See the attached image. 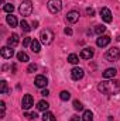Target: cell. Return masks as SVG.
<instances>
[{"instance_id":"cell-23","label":"cell","mask_w":120,"mask_h":121,"mask_svg":"<svg viewBox=\"0 0 120 121\" xmlns=\"http://www.w3.org/2000/svg\"><path fill=\"white\" fill-rule=\"evenodd\" d=\"M82 121H93V114L90 110H86L82 116Z\"/></svg>"},{"instance_id":"cell-16","label":"cell","mask_w":120,"mask_h":121,"mask_svg":"<svg viewBox=\"0 0 120 121\" xmlns=\"http://www.w3.org/2000/svg\"><path fill=\"white\" fill-rule=\"evenodd\" d=\"M30 47H31V51H32L34 54H38V52L41 51V44H40V41H38V39H35V38L31 41Z\"/></svg>"},{"instance_id":"cell-14","label":"cell","mask_w":120,"mask_h":121,"mask_svg":"<svg viewBox=\"0 0 120 121\" xmlns=\"http://www.w3.org/2000/svg\"><path fill=\"white\" fill-rule=\"evenodd\" d=\"M93 54H95L93 48L86 47V48H83V49L81 51V58H82V59H90V58L93 56Z\"/></svg>"},{"instance_id":"cell-21","label":"cell","mask_w":120,"mask_h":121,"mask_svg":"<svg viewBox=\"0 0 120 121\" xmlns=\"http://www.w3.org/2000/svg\"><path fill=\"white\" fill-rule=\"evenodd\" d=\"M68 62L72 63V65H76V63H79V56L76 54H69L68 55Z\"/></svg>"},{"instance_id":"cell-20","label":"cell","mask_w":120,"mask_h":121,"mask_svg":"<svg viewBox=\"0 0 120 121\" xmlns=\"http://www.w3.org/2000/svg\"><path fill=\"white\" fill-rule=\"evenodd\" d=\"M17 59L20 60V62H28L30 58H28V55H27L24 51H20V52L17 54Z\"/></svg>"},{"instance_id":"cell-6","label":"cell","mask_w":120,"mask_h":121,"mask_svg":"<svg viewBox=\"0 0 120 121\" xmlns=\"http://www.w3.org/2000/svg\"><path fill=\"white\" fill-rule=\"evenodd\" d=\"M34 106V99L31 94H24L23 99H21V108L24 111H28L31 107Z\"/></svg>"},{"instance_id":"cell-4","label":"cell","mask_w":120,"mask_h":121,"mask_svg":"<svg viewBox=\"0 0 120 121\" xmlns=\"http://www.w3.org/2000/svg\"><path fill=\"white\" fill-rule=\"evenodd\" d=\"M40 38H41V42L44 45H50L54 41V32H52V30H50V28H45L44 31H41Z\"/></svg>"},{"instance_id":"cell-36","label":"cell","mask_w":120,"mask_h":121,"mask_svg":"<svg viewBox=\"0 0 120 121\" xmlns=\"http://www.w3.org/2000/svg\"><path fill=\"white\" fill-rule=\"evenodd\" d=\"M71 121H82V118H79V117L75 114V116H72V117H71Z\"/></svg>"},{"instance_id":"cell-33","label":"cell","mask_w":120,"mask_h":121,"mask_svg":"<svg viewBox=\"0 0 120 121\" xmlns=\"http://www.w3.org/2000/svg\"><path fill=\"white\" fill-rule=\"evenodd\" d=\"M86 13H88V16H90V17L95 16V10H93L92 7H88V9H86Z\"/></svg>"},{"instance_id":"cell-13","label":"cell","mask_w":120,"mask_h":121,"mask_svg":"<svg viewBox=\"0 0 120 121\" xmlns=\"http://www.w3.org/2000/svg\"><path fill=\"white\" fill-rule=\"evenodd\" d=\"M18 42H20V37H18L17 34H11V35L9 37V39H7V47L14 48V47L18 45Z\"/></svg>"},{"instance_id":"cell-22","label":"cell","mask_w":120,"mask_h":121,"mask_svg":"<svg viewBox=\"0 0 120 121\" xmlns=\"http://www.w3.org/2000/svg\"><path fill=\"white\" fill-rule=\"evenodd\" d=\"M105 31H106V27H105L103 24H97V26H95V34H97V35H103Z\"/></svg>"},{"instance_id":"cell-35","label":"cell","mask_w":120,"mask_h":121,"mask_svg":"<svg viewBox=\"0 0 120 121\" xmlns=\"http://www.w3.org/2000/svg\"><path fill=\"white\" fill-rule=\"evenodd\" d=\"M41 94L47 97V96H50V90H48V89H42V91H41Z\"/></svg>"},{"instance_id":"cell-1","label":"cell","mask_w":120,"mask_h":121,"mask_svg":"<svg viewBox=\"0 0 120 121\" xmlns=\"http://www.w3.org/2000/svg\"><path fill=\"white\" fill-rule=\"evenodd\" d=\"M97 90L106 96H115V94L120 93V80H116V79L102 80L97 85Z\"/></svg>"},{"instance_id":"cell-28","label":"cell","mask_w":120,"mask_h":121,"mask_svg":"<svg viewBox=\"0 0 120 121\" xmlns=\"http://www.w3.org/2000/svg\"><path fill=\"white\" fill-rule=\"evenodd\" d=\"M74 108H75L76 111H81V110H83V106H82V103H81L79 100H75V101H74Z\"/></svg>"},{"instance_id":"cell-10","label":"cell","mask_w":120,"mask_h":121,"mask_svg":"<svg viewBox=\"0 0 120 121\" xmlns=\"http://www.w3.org/2000/svg\"><path fill=\"white\" fill-rule=\"evenodd\" d=\"M78 20H79V11H76V10L68 11V14H66V21H68L69 24H75Z\"/></svg>"},{"instance_id":"cell-38","label":"cell","mask_w":120,"mask_h":121,"mask_svg":"<svg viewBox=\"0 0 120 121\" xmlns=\"http://www.w3.org/2000/svg\"><path fill=\"white\" fill-rule=\"evenodd\" d=\"M107 121H115V120H113V117H112V116H109V117H107Z\"/></svg>"},{"instance_id":"cell-9","label":"cell","mask_w":120,"mask_h":121,"mask_svg":"<svg viewBox=\"0 0 120 121\" xmlns=\"http://www.w3.org/2000/svg\"><path fill=\"white\" fill-rule=\"evenodd\" d=\"M110 44V37L109 35H99V38L96 39V45L99 47V48H105V47H107Z\"/></svg>"},{"instance_id":"cell-30","label":"cell","mask_w":120,"mask_h":121,"mask_svg":"<svg viewBox=\"0 0 120 121\" xmlns=\"http://www.w3.org/2000/svg\"><path fill=\"white\" fill-rule=\"evenodd\" d=\"M35 70H37V65H35V63H30L28 68H27V72H28V73H32V72H35Z\"/></svg>"},{"instance_id":"cell-25","label":"cell","mask_w":120,"mask_h":121,"mask_svg":"<svg viewBox=\"0 0 120 121\" xmlns=\"http://www.w3.org/2000/svg\"><path fill=\"white\" fill-rule=\"evenodd\" d=\"M20 28L24 31V32H28V31L31 30V27L28 26V23H27L26 20H21V21H20Z\"/></svg>"},{"instance_id":"cell-11","label":"cell","mask_w":120,"mask_h":121,"mask_svg":"<svg viewBox=\"0 0 120 121\" xmlns=\"http://www.w3.org/2000/svg\"><path fill=\"white\" fill-rule=\"evenodd\" d=\"M83 75H85V72H83V69L82 68H74L72 70H71V78L74 79V80H81L82 78H83Z\"/></svg>"},{"instance_id":"cell-2","label":"cell","mask_w":120,"mask_h":121,"mask_svg":"<svg viewBox=\"0 0 120 121\" xmlns=\"http://www.w3.org/2000/svg\"><path fill=\"white\" fill-rule=\"evenodd\" d=\"M18 11L23 17H27V16H31L32 13V1L31 0H24L21 1L20 7H18Z\"/></svg>"},{"instance_id":"cell-37","label":"cell","mask_w":120,"mask_h":121,"mask_svg":"<svg viewBox=\"0 0 120 121\" xmlns=\"http://www.w3.org/2000/svg\"><path fill=\"white\" fill-rule=\"evenodd\" d=\"M37 26H38V21H34L32 23V28H37Z\"/></svg>"},{"instance_id":"cell-31","label":"cell","mask_w":120,"mask_h":121,"mask_svg":"<svg viewBox=\"0 0 120 121\" xmlns=\"http://www.w3.org/2000/svg\"><path fill=\"white\" fill-rule=\"evenodd\" d=\"M31 41H32V38H30V37L24 38V39H23V47H28V45H31Z\"/></svg>"},{"instance_id":"cell-27","label":"cell","mask_w":120,"mask_h":121,"mask_svg":"<svg viewBox=\"0 0 120 121\" xmlns=\"http://www.w3.org/2000/svg\"><path fill=\"white\" fill-rule=\"evenodd\" d=\"M9 91V89H7V82L6 80H1L0 82V93L1 94H6Z\"/></svg>"},{"instance_id":"cell-17","label":"cell","mask_w":120,"mask_h":121,"mask_svg":"<svg viewBox=\"0 0 120 121\" xmlns=\"http://www.w3.org/2000/svg\"><path fill=\"white\" fill-rule=\"evenodd\" d=\"M6 21H7V24H9L11 28H13V27H17V24H18L16 16H13V14H9V16L6 17Z\"/></svg>"},{"instance_id":"cell-34","label":"cell","mask_w":120,"mask_h":121,"mask_svg":"<svg viewBox=\"0 0 120 121\" xmlns=\"http://www.w3.org/2000/svg\"><path fill=\"white\" fill-rule=\"evenodd\" d=\"M64 32H65L66 35H72V34H74V31H72V28H71V27H66V28L64 30Z\"/></svg>"},{"instance_id":"cell-5","label":"cell","mask_w":120,"mask_h":121,"mask_svg":"<svg viewBox=\"0 0 120 121\" xmlns=\"http://www.w3.org/2000/svg\"><path fill=\"white\" fill-rule=\"evenodd\" d=\"M47 7H48L50 13L57 14V13H60L62 10V0H48Z\"/></svg>"},{"instance_id":"cell-7","label":"cell","mask_w":120,"mask_h":121,"mask_svg":"<svg viewBox=\"0 0 120 121\" xmlns=\"http://www.w3.org/2000/svg\"><path fill=\"white\" fill-rule=\"evenodd\" d=\"M34 85H35L37 87H40V89H45L47 85H48V79H47L44 75H38V76H35V79H34Z\"/></svg>"},{"instance_id":"cell-18","label":"cell","mask_w":120,"mask_h":121,"mask_svg":"<svg viewBox=\"0 0 120 121\" xmlns=\"http://www.w3.org/2000/svg\"><path fill=\"white\" fill-rule=\"evenodd\" d=\"M48 108H50V104L45 100H41V101L37 103V110L38 111H48Z\"/></svg>"},{"instance_id":"cell-3","label":"cell","mask_w":120,"mask_h":121,"mask_svg":"<svg viewBox=\"0 0 120 121\" xmlns=\"http://www.w3.org/2000/svg\"><path fill=\"white\" fill-rule=\"evenodd\" d=\"M120 58V49L117 47H113L110 49H107V52L105 54V59L107 62H116Z\"/></svg>"},{"instance_id":"cell-32","label":"cell","mask_w":120,"mask_h":121,"mask_svg":"<svg viewBox=\"0 0 120 121\" xmlns=\"http://www.w3.org/2000/svg\"><path fill=\"white\" fill-rule=\"evenodd\" d=\"M0 107H1V117H4V114H6V103L0 101Z\"/></svg>"},{"instance_id":"cell-29","label":"cell","mask_w":120,"mask_h":121,"mask_svg":"<svg viewBox=\"0 0 120 121\" xmlns=\"http://www.w3.org/2000/svg\"><path fill=\"white\" fill-rule=\"evenodd\" d=\"M28 120H35L37 118V113H28V111H26V114H24Z\"/></svg>"},{"instance_id":"cell-8","label":"cell","mask_w":120,"mask_h":121,"mask_svg":"<svg viewBox=\"0 0 120 121\" xmlns=\"http://www.w3.org/2000/svg\"><path fill=\"white\" fill-rule=\"evenodd\" d=\"M100 17L105 23H112L113 21V16H112V11L107 9V7H103L100 9Z\"/></svg>"},{"instance_id":"cell-15","label":"cell","mask_w":120,"mask_h":121,"mask_svg":"<svg viewBox=\"0 0 120 121\" xmlns=\"http://www.w3.org/2000/svg\"><path fill=\"white\" fill-rule=\"evenodd\" d=\"M116 73H117V70H116L115 68H107V69L103 72V79H113V78L116 76Z\"/></svg>"},{"instance_id":"cell-24","label":"cell","mask_w":120,"mask_h":121,"mask_svg":"<svg viewBox=\"0 0 120 121\" xmlns=\"http://www.w3.org/2000/svg\"><path fill=\"white\" fill-rule=\"evenodd\" d=\"M3 11H6V13L11 14V13L14 11V6H13L11 3H6V4L3 6Z\"/></svg>"},{"instance_id":"cell-19","label":"cell","mask_w":120,"mask_h":121,"mask_svg":"<svg viewBox=\"0 0 120 121\" xmlns=\"http://www.w3.org/2000/svg\"><path fill=\"white\" fill-rule=\"evenodd\" d=\"M42 121H57V117L51 111H44L42 114Z\"/></svg>"},{"instance_id":"cell-26","label":"cell","mask_w":120,"mask_h":121,"mask_svg":"<svg viewBox=\"0 0 120 121\" xmlns=\"http://www.w3.org/2000/svg\"><path fill=\"white\" fill-rule=\"evenodd\" d=\"M60 99H61V100H64V101H68V100L71 99V93H69V91H66V90H62L60 93Z\"/></svg>"},{"instance_id":"cell-12","label":"cell","mask_w":120,"mask_h":121,"mask_svg":"<svg viewBox=\"0 0 120 121\" xmlns=\"http://www.w3.org/2000/svg\"><path fill=\"white\" fill-rule=\"evenodd\" d=\"M0 54H1V56H3L4 59H11L13 55H14V51H13V48H10V47H3V48L0 49Z\"/></svg>"}]
</instances>
